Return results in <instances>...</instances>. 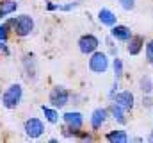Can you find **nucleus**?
Returning a JSON list of instances; mask_svg holds the SVG:
<instances>
[{
  "label": "nucleus",
  "mask_w": 153,
  "mask_h": 143,
  "mask_svg": "<svg viewBox=\"0 0 153 143\" xmlns=\"http://www.w3.org/2000/svg\"><path fill=\"white\" fill-rule=\"evenodd\" d=\"M5 23L11 27V31L18 38H27L34 31V18L30 14H18L14 18H9Z\"/></svg>",
  "instance_id": "nucleus-1"
},
{
  "label": "nucleus",
  "mask_w": 153,
  "mask_h": 143,
  "mask_svg": "<svg viewBox=\"0 0 153 143\" xmlns=\"http://www.w3.org/2000/svg\"><path fill=\"white\" fill-rule=\"evenodd\" d=\"M0 100H2V106L5 107V109H16V107L22 104V100H23V86L20 82L9 84L4 90Z\"/></svg>",
  "instance_id": "nucleus-2"
},
{
  "label": "nucleus",
  "mask_w": 153,
  "mask_h": 143,
  "mask_svg": "<svg viewBox=\"0 0 153 143\" xmlns=\"http://www.w3.org/2000/svg\"><path fill=\"white\" fill-rule=\"evenodd\" d=\"M70 99H71V93L64 86H53L48 93V102L55 109H62L66 104H70Z\"/></svg>",
  "instance_id": "nucleus-3"
},
{
  "label": "nucleus",
  "mask_w": 153,
  "mask_h": 143,
  "mask_svg": "<svg viewBox=\"0 0 153 143\" xmlns=\"http://www.w3.org/2000/svg\"><path fill=\"white\" fill-rule=\"evenodd\" d=\"M109 65H111V59H109V54H105V52L96 50L89 56V70L93 73H98V75L105 73L109 70Z\"/></svg>",
  "instance_id": "nucleus-4"
},
{
  "label": "nucleus",
  "mask_w": 153,
  "mask_h": 143,
  "mask_svg": "<svg viewBox=\"0 0 153 143\" xmlns=\"http://www.w3.org/2000/svg\"><path fill=\"white\" fill-rule=\"evenodd\" d=\"M23 131H25V134H27V138H30V140H38L41 138L43 134H45V122L38 118V116H30V118H27L25 120V123H23Z\"/></svg>",
  "instance_id": "nucleus-5"
},
{
  "label": "nucleus",
  "mask_w": 153,
  "mask_h": 143,
  "mask_svg": "<svg viewBox=\"0 0 153 143\" xmlns=\"http://www.w3.org/2000/svg\"><path fill=\"white\" fill-rule=\"evenodd\" d=\"M100 47V39L94 34H84L78 38V50L84 54V56H91L93 52H96Z\"/></svg>",
  "instance_id": "nucleus-6"
},
{
  "label": "nucleus",
  "mask_w": 153,
  "mask_h": 143,
  "mask_svg": "<svg viewBox=\"0 0 153 143\" xmlns=\"http://www.w3.org/2000/svg\"><path fill=\"white\" fill-rule=\"evenodd\" d=\"M107 116H109V109H107V107H96V109L91 113V118H89L91 129H93V131L102 129V125L107 122Z\"/></svg>",
  "instance_id": "nucleus-7"
},
{
  "label": "nucleus",
  "mask_w": 153,
  "mask_h": 143,
  "mask_svg": "<svg viewBox=\"0 0 153 143\" xmlns=\"http://www.w3.org/2000/svg\"><path fill=\"white\" fill-rule=\"evenodd\" d=\"M114 102H117L121 107H125L126 111H132L134 106H135V97L130 90H123V91H117L112 99Z\"/></svg>",
  "instance_id": "nucleus-8"
},
{
  "label": "nucleus",
  "mask_w": 153,
  "mask_h": 143,
  "mask_svg": "<svg viewBox=\"0 0 153 143\" xmlns=\"http://www.w3.org/2000/svg\"><path fill=\"white\" fill-rule=\"evenodd\" d=\"M62 122L64 125L68 127H73V129H82L84 125V114L80 111H66L62 114Z\"/></svg>",
  "instance_id": "nucleus-9"
},
{
  "label": "nucleus",
  "mask_w": 153,
  "mask_h": 143,
  "mask_svg": "<svg viewBox=\"0 0 153 143\" xmlns=\"http://www.w3.org/2000/svg\"><path fill=\"white\" fill-rule=\"evenodd\" d=\"M111 38H114L116 41H128L130 38H132V31H130V27H126V25H119V23H116L114 27H111Z\"/></svg>",
  "instance_id": "nucleus-10"
},
{
  "label": "nucleus",
  "mask_w": 153,
  "mask_h": 143,
  "mask_svg": "<svg viewBox=\"0 0 153 143\" xmlns=\"http://www.w3.org/2000/svg\"><path fill=\"white\" fill-rule=\"evenodd\" d=\"M128 45H126V50H128V54L130 56H137V54H141V50L144 48V38L139 34H132V38L126 41Z\"/></svg>",
  "instance_id": "nucleus-11"
},
{
  "label": "nucleus",
  "mask_w": 153,
  "mask_h": 143,
  "mask_svg": "<svg viewBox=\"0 0 153 143\" xmlns=\"http://www.w3.org/2000/svg\"><path fill=\"white\" fill-rule=\"evenodd\" d=\"M98 22H100L102 25H105V27H114L116 23H117V16H116L111 9L102 7V9L98 11Z\"/></svg>",
  "instance_id": "nucleus-12"
},
{
  "label": "nucleus",
  "mask_w": 153,
  "mask_h": 143,
  "mask_svg": "<svg viewBox=\"0 0 153 143\" xmlns=\"http://www.w3.org/2000/svg\"><path fill=\"white\" fill-rule=\"evenodd\" d=\"M107 109H109V116H112L117 123H121V125H125V123H126V116H125L126 109H125V107H121L117 102L112 100V104L107 107Z\"/></svg>",
  "instance_id": "nucleus-13"
},
{
  "label": "nucleus",
  "mask_w": 153,
  "mask_h": 143,
  "mask_svg": "<svg viewBox=\"0 0 153 143\" xmlns=\"http://www.w3.org/2000/svg\"><path fill=\"white\" fill-rule=\"evenodd\" d=\"M16 9H18V2L16 0H0V20H4L9 14L16 13Z\"/></svg>",
  "instance_id": "nucleus-14"
},
{
  "label": "nucleus",
  "mask_w": 153,
  "mask_h": 143,
  "mask_svg": "<svg viewBox=\"0 0 153 143\" xmlns=\"http://www.w3.org/2000/svg\"><path fill=\"white\" fill-rule=\"evenodd\" d=\"M107 141L111 143H126L130 138H128V134H126V131H123V129H116V131H111V132H107Z\"/></svg>",
  "instance_id": "nucleus-15"
},
{
  "label": "nucleus",
  "mask_w": 153,
  "mask_h": 143,
  "mask_svg": "<svg viewBox=\"0 0 153 143\" xmlns=\"http://www.w3.org/2000/svg\"><path fill=\"white\" fill-rule=\"evenodd\" d=\"M41 111H43V116L48 123H52V125L59 123V113L53 106H41Z\"/></svg>",
  "instance_id": "nucleus-16"
},
{
  "label": "nucleus",
  "mask_w": 153,
  "mask_h": 143,
  "mask_svg": "<svg viewBox=\"0 0 153 143\" xmlns=\"http://www.w3.org/2000/svg\"><path fill=\"white\" fill-rule=\"evenodd\" d=\"M139 90L143 91V95H152V93H153V81H152V77H148V75L141 77V81H139Z\"/></svg>",
  "instance_id": "nucleus-17"
},
{
  "label": "nucleus",
  "mask_w": 153,
  "mask_h": 143,
  "mask_svg": "<svg viewBox=\"0 0 153 143\" xmlns=\"http://www.w3.org/2000/svg\"><path fill=\"white\" fill-rule=\"evenodd\" d=\"M112 72H114L116 81H119L123 77V61L119 57H114V61H112Z\"/></svg>",
  "instance_id": "nucleus-18"
},
{
  "label": "nucleus",
  "mask_w": 153,
  "mask_h": 143,
  "mask_svg": "<svg viewBox=\"0 0 153 143\" xmlns=\"http://www.w3.org/2000/svg\"><path fill=\"white\" fill-rule=\"evenodd\" d=\"M144 52H146V61L153 65V39H150V41L146 43V48H144Z\"/></svg>",
  "instance_id": "nucleus-19"
},
{
  "label": "nucleus",
  "mask_w": 153,
  "mask_h": 143,
  "mask_svg": "<svg viewBox=\"0 0 153 143\" xmlns=\"http://www.w3.org/2000/svg\"><path fill=\"white\" fill-rule=\"evenodd\" d=\"M9 31H11V27L7 23H0V41H7Z\"/></svg>",
  "instance_id": "nucleus-20"
},
{
  "label": "nucleus",
  "mask_w": 153,
  "mask_h": 143,
  "mask_svg": "<svg viewBox=\"0 0 153 143\" xmlns=\"http://www.w3.org/2000/svg\"><path fill=\"white\" fill-rule=\"evenodd\" d=\"M117 2H119L121 9H125V11H132L135 7V0H117Z\"/></svg>",
  "instance_id": "nucleus-21"
},
{
  "label": "nucleus",
  "mask_w": 153,
  "mask_h": 143,
  "mask_svg": "<svg viewBox=\"0 0 153 143\" xmlns=\"http://www.w3.org/2000/svg\"><path fill=\"white\" fill-rule=\"evenodd\" d=\"M78 5V2H70V4H64V5H59V11H71Z\"/></svg>",
  "instance_id": "nucleus-22"
},
{
  "label": "nucleus",
  "mask_w": 153,
  "mask_h": 143,
  "mask_svg": "<svg viewBox=\"0 0 153 143\" xmlns=\"http://www.w3.org/2000/svg\"><path fill=\"white\" fill-rule=\"evenodd\" d=\"M80 140H84V141H93L94 138H93V134H89V132H82V131H78V134H76Z\"/></svg>",
  "instance_id": "nucleus-23"
},
{
  "label": "nucleus",
  "mask_w": 153,
  "mask_h": 143,
  "mask_svg": "<svg viewBox=\"0 0 153 143\" xmlns=\"http://www.w3.org/2000/svg\"><path fill=\"white\" fill-rule=\"evenodd\" d=\"M0 52H2L4 56H9V54H11V50H9V47H7V41H0Z\"/></svg>",
  "instance_id": "nucleus-24"
},
{
  "label": "nucleus",
  "mask_w": 153,
  "mask_h": 143,
  "mask_svg": "<svg viewBox=\"0 0 153 143\" xmlns=\"http://www.w3.org/2000/svg\"><path fill=\"white\" fill-rule=\"evenodd\" d=\"M46 9H48V11H59V4H52V2H46Z\"/></svg>",
  "instance_id": "nucleus-25"
},
{
  "label": "nucleus",
  "mask_w": 153,
  "mask_h": 143,
  "mask_svg": "<svg viewBox=\"0 0 153 143\" xmlns=\"http://www.w3.org/2000/svg\"><path fill=\"white\" fill-rule=\"evenodd\" d=\"M117 88H119V86H117V81H116L114 84H112V90H111V93H109V97H111V99H114V95L117 93Z\"/></svg>",
  "instance_id": "nucleus-26"
},
{
  "label": "nucleus",
  "mask_w": 153,
  "mask_h": 143,
  "mask_svg": "<svg viewBox=\"0 0 153 143\" xmlns=\"http://www.w3.org/2000/svg\"><path fill=\"white\" fill-rule=\"evenodd\" d=\"M150 95H146V99H143V106H146V107H152L153 106V100L152 99H148Z\"/></svg>",
  "instance_id": "nucleus-27"
},
{
  "label": "nucleus",
  "mask_w": 153,
  "mask_h": 143,
  "mask_svg": "<svg viewBox=\"0 0 153 143\" xmlns=\"http://www.w3.org/2000/svg\"><path fill=\"white\" fill-rule=\"evenodd\" d=\"M148 140H150V141L153 143V131H152V132H150V136H148Z\"/></svg>",
  "instance_id": "nucleus-28"
}]
</instances>
